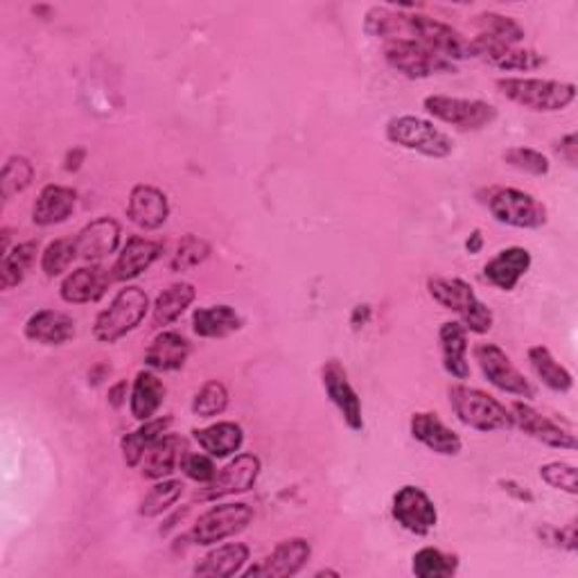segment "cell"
Segmentation results:
<instances>
[{"instance_id": "6da1fadb", "label": "cell", "mask_w": 578, "mask_h": 578, "mask_svg": "<svg viewBox=\"0 0 578 578\" xmlns=\"http://www.w3.org/2000/svg\"><path fill=\"white\" fill-rule=\"evenodd\" d=\"M500 93L517 106H525L536 114L565 112L576 100V87L558 79L538 77H502L498 79Z\"/></svg>"}, {"instance_id": "7a4b0ae2", "label": "cell", "mask_w": 578, "mask_h": 578, "mask_svg": "<svg viewBox=\"0 0 578 578\" xmlns=\"http://www.w3.org/2000/svg\"><path fill=\"white\" fill-rule=\"evenodd\" d=\"M429 296L444 306L446 310L454 312L467 333L486 335L492 327V312L486 303L475 294V290L461 279H446V277H432L427 281Z\"/></svg>"}, {"instance_id": "3957f363", "label": "cell", "mask_w": 578, "mask_h": 578, "mask_svg": "<svg viewBox=\"0 0 578 578\" xmlns=\"http://www.w3.org/2000/svg\"><path fill=\"white\" fill-rule=\"evenodd\" d=\"M448 396L454 416L465 427L486 434L515 427L511 409H506L498 398L488 396L481 389L465 387V384H454V387H450Z\"/></svg>"}, {"instance_id": "277c9868", "label": "cell", "mask_w": 578, "mask_h": 578, "mask_svg": "<svg viewBox=\"0 0 578 578\" xmlns=\"http://www.w3.org/2000/svg\"><path fill=\"white\" fill-rule=\"evenodd\" d=\"M150 312V298L141 287H125L108 303L93 323V335L102 344H116L139 327Z\"/></svg>"}, {"instance_id": "5b68a950", "label": "cell", "mask_w": 578, "mask_h": 578, "mask_svg": "<svg viewBox=\"0 0 578 578\" xmlns=\"http://www.w3.org/2000/svg\"><path fill=\"white\" fill-rule=\"evenodd\" d=\"M387 139L402 150L419 152L427 158H448L454 152L450 136L419 116L391 118L387 123Z\"/></svg>"}, {"instance_id": "8992f818", "label": "cell", "mask_w": 578, "mask_h": 578, "mask_svg": "<svg viewBox=\"0 0 578 578\" xmlns=\"http://www.w3.org/2000/svg\"><path fill=\"white\" fill-rule=\"evenodd\" d=\"M402 27L409 39L421 41L423 46H427L448 62H461L473 57L471 41L444 21L425 14H404Z\"/></svg>"}, {"instance_id": "52a82bcc", "label": "cell", "mask_w": 578, "mask_h": 578, "mask_svg": "<svg viewBox=\"0 0 578 578\" xmlns=\"http://www.w3.org/2000/svg\"><path fill=\"white\" fill-rule=\"evenodd\" d=\"M423 106L434 120L446 123L457 131H481L498 120V108L484 100L429 95L423 100Z\"/></svg>"}, {"instance_id": "ba28073f", "label": "cell", "mask_w": 578, "mask_h": 578, "mask_svg": "<svg viewBox=\"0 0 578 578\" xmlns=\"http://www.w3.org/2000/svg\"><path fill=\"white\" fill-rule=\"evenodd\" d=\"M384 60L407 79H427L438 73H454V64L440 57L416 39H391L384 46Z\"/></svg>"}, {"instance_id": "9c48e42d", "label": "cell", "mask_w": 578, "mask_h": 578, "mask_svg": "<svg viewBox=\"0 0 578 578\" xmlns=\"http://www.w3.org/2000/svg\"><path fill=\"white\" fill-rule=\"evenodd\" d=\"M254 509L242 502H227L208 509L200 519L192 525L190 540L202 547H210L217 542H224L229 538H235L246 527L252 525Z\"/></svg>"}, {"instance_id": "30bf717a", "label": "cell", "mask_w": 578, "mask_h": 578, "mask_svg": "<svg viewBox=\"0 0 578 578\" xmlns=\"http://www.w3.org/2000/svg\"><path fill=\"white\" fill-rule=\"evenodd\" d=\"M473 352H475V360L484 377L492 384L494 389H500L522 400L536 398L534 384L511 362V357L498 344H477Z\"/></svg>"}, {"instance_id": "8fae6325", "label": "cell", "mask_w": 578, "mask_h": 578, "mask_svg": "<svg viewBox=\"0 0 578 578\" xmlns=\"http://www.w3.org/2000/svg\"><path fill=\"white\" fill-rule=\"evenodd\" d=\"M490 215L513 229H540L547 224V208L534 195L517 188L494 190L488 202Z\"/></svg>"}, {"instance_id": "7c38bea8", "label": "cell", "mask_w": 578, "mask_h": 578, "mask_svg": "<svg viewBox=\"0 0 578 578\" xmlns=\"http://www.w3.org/2000/svg\"><path fill=\"white\" fill-rule=\"evenodd\" d=\"M262 471V463L256 454H237L233 461H229L222 471H217L215 479L210 484H204V490L197 492L200 502H217L222 498H231V494L249 492Z\"/></svg>"}, {"instance_id": "4fadbf2b", "label": "cell", "mask_w": 578, "mask_h": 578, "mask_svg": "<svg viewBox=\"0 0 578 578\" xmlns=\"http://www.w3.org/2000/svg\"><path fill=\"white\" fill-rule=\"evenodd\" d=\"M391 513L398 525L414 536H427L438 525V511L419 486H402L394 494Z\"/></svg>"}, {"instance_id": "5bb4252c", "label": "cell", "mask_w": 578, "mask_h": 578, "mask_svg": "<svg viewBox=\"0 0 578 578\" xmlns=\"http://www.w3.org/2000/svg\"><path fill=\"white\" fill-rule=\"evenodd\" d=\"M473 57L481 60L494 68L506 70V73H531L544 66V57L538 50L531 48H519V46H506L500 41L486 39L477 35L471 41Z\"/></svg>"}, {"instance_id": "9a60e30c", "label": "cell", "mask_w": 578, "mask_h": 578, "mask_svg": "<svg viewBox=\"0 0 578 578\" xmlns=\"http://www.w3.org/2000/svg\"><path fill=\"white\" fill-rule=\"evenodd\" d=\"M321 380H323V389H325L330 402L337 407L344 423L352 432H362L364 429L362 400H360V396H357L355 387L350 384V380L346 375V369H342L339 362H327L323 367Z\"/></svg>"}, {"instance_id": "2e32d148", "label": "cell", "mask_w": 578, "mask_h": 578, "mask_svg": "<svg viewBox=\"0 0 578 578\" xmlns=\"http://www.w3.org/2000/svg\"><path fill=\"white\" fill-rule=\"evenodd\" d=\"M511 414H513V425L519 427L527 436L540 440L542 446L556 448V450H576L574 434L563 429L552 419H547L544 414H540V411L534 409L531 404L515 400L511 404Z\"/></svg>"}, {"instance_id": "e0dca14e", "label": "cell", "mask_w": 578, "mask_h": 578, "mask_svg": "<svg viewBox=\"0 0 578 578\" xmlns=\"http://www.w3.org/2000/svg\"><path fill=\"white\" fill-rule=\"evenodd\" d=\"M120 235H123L120 224L114 217H98L75 235L77 256L85 262L100 265V260L118 252Z\"/></svg>"}, {"instance_id": "ac0fdd59", "label": "cell", "mask_w": 578, "mask_h": 578, "mask_svg": "<svg viewBox=\"0 0 578 578\" xmlns=\"http://www.w3.org/2000/svg\"><path fill=\"white\" fill-rule=\"evenodd\" d=\"M127 217L131 219V224L143 231H156L168 222L170 202L163 190L147 183H139L129 192Z\"/></svg>"}, {"instance_id": "d6986e66", "label": "cell", "mask_w": 578, "mask_h": 578, "mask_svg": "<svg viewBox=\"0 0 578 578\" xmlns=\"http://www.w3.org/2000/svg\"><path fill=\"white\" fill-rule=\"evenodd\" d=\"M312 556V547L306 538H290L273 547V552L256 567L242 571L244 576H273L290 578L296 576Z\"/></svg>"}, {"instance_id": "ffe728a7", "label": "cell", "mask_w": 578, "mask_h": 578, "mask_svg": "<svg viewBox=\"0 0 578 578\" xmlns=\"http://www.w3.org/2000/svg\"><path fill=\"white\" fill-rule=\"evenodd\" d=\"M112 283V269L102 265H87L68 273L60 287V294L66 303H73V306H87V303H98Z\"/></svg>"}, {"instance_id": "44dd1931", "label": "cell", "mask_w": 578, "mask_h": 578, "mask_svg": "<svg viewBox=\"0 0 578 578\" xmlns=\"http://www.w3.org/2000/svg\"><path fill=\"white\" fill-rule=\"evenodd\" d=\"M409 429L411 436L434 454L457 457L463 448L461 436L454 429H450L436 414H432V411H416L409 421Z\"/></svg>"}, {"instance_id": "7402d4cb", "label": "cell", "mask_w": 578, "mask_h": 578, "mask_svg": "<svg viewBox=\"0 0 578 578\" xmlns=\"http://www.w3.org/2000/svg\"><path fill=\"white\" fill-rule=\"evenodd\" d=\"M531 254L525 246H509L502 249L492 260L484 267V279L502 292H513L517 283L527 277L531 269Z\"/></svg>"}, {"instance_id": "603a6c76", "label": "cell", "mask_w": 578, "mask_h": 578, "mask_svg": "<svg viewBox=\"0 0 578 578\" xmlns=\"http://www.w3.org/2000/svg\"><path fill=\"white\" fill-rule=\"evenodd\" d=\"M163 244L143 235H131L114 265V281L127 283L143 277V273L160 258Z\"/></svg>"}, {"instance_id": "cb8c5ba5", "label": "cell", "mask_w": 578, "mask_h": 578, "mask_svg": "<svg viewBox=\"0 0 578 578\" xmlns=\"http://www.w3.org/2000/svg\"><path fill=\"white\" fill-rule=\"evenodd\" d=\"M188 457V440L177 434H165L143 459V477L158 481L168 479Z\"/></svg>"}, {"instance_id": "d4e9b609", "label": "cell", "mask_w": 578, "mask_h": 578, "mask_svg": "<svg viewBox=\"0 0 578 578\" xmlns=\"http://www.w3.org/2000/svg\"><path fill=\"white\" fill-rule=\"evenodd\" d=\"M77 208V192L66 185H46L33 206V222L37 227L62 224Z\"/></svg>"}, {"instance_id": "484cf974", "label": "cell", "mask_w": 578, "mask_h": 578, "mask_svg": "<svg viewBox=\"0 0 578 578\" xmlns=\"http://www.w3.org/2000/svg\"><path fill=\"white\" fill-rule=\"evenodd\" d=\"M25 337L43 346H62L75 337V321L60 310H39L25 321Z\"/></svg>"}, {"instance_id": "4316f807", "label": "cell", "mask_w": 578, "mask_h": 578, "mask_svg": "<svg viewBox=\"0 0 578 578\" xmlns=\"http://www.w3.org/2000/svg\"><path fill=\"white\" fill-rule=\"evenodd\" d=\"M440 355H444V369L454 380L471 377L467 364V330L461 321H446L438 327Z\"/></svg>"}, {"instance_id": "83f0119b", "label": "cell", "mask_w": 578, "mask_h": 578, "mask_svg": "<svg viewBox=\"0 0 578 578\" xmlns=\"http://www.w3.org/2000/svg\"><path fill=\"white\" fill-rule=\"evenodd\" d=\"M190 357V342L179 335L170 333V330H163L160 335H156L145 350V364L152 371H179L188 362Z\"/></svg>"}, {"instance_id": "f1b7e54d", "label": "cell", "mask_w": 578, "mask_h": 578, "mask_svg": "<svg viewBox=\"0 0 578 578\" xmlns=\"http://www.w3.org/2000/svg\"><path fill=\"white\" fill-rule=\"evenodd\" d=\"M249 547L242 542H227L222 547H215L208 552L202 563L195 567V576L206 578H229L242 571V567L249 561Z\"/></svg>"}, {"instance_id": "f546056e", "label": "cell", "mask_w": 578, "mask_h": 578, "mask_svg": "<svg viewBox=\"0 0 578 578\" xmlns=\"http://www.w3.org/2000/svg\"><path fill=\"white\" fill-rule=\"evenodd\" d=\"M165 400V384L152 371H139L131 387L129 411L136 421H152Z\"/></svg>"}, {"instance_id": "4dcf8cb0", "label": "cell", "mask_w": 578, "mask_h": 578, "mask_svg": "<svg viewBox=\"0 0 578 578\" xmlns=\"http://www.w3.org/2000/svg\"><path fill=\"white\" fill-rule=\"evenodd\" d=\"M172 425V419L165 416V419H152V421H145L139 429H133L129 434L123 436L120 440V450H123V457H125V463L129 467H139L145 459V454L150 452L152 446H156L158 440L168 434Z\"/></svg>"}, {"instance_id": "1f68e13d", "label": "cell", "mask_w": 578, "mask_h": 578, "mask_svg": "<svg viewBox=\"0 0 578 578\" xmlns=\"http://www.w3.org/2000/svg\"><path fill=\"white\" fill-rule=\"evenodd\" d=\"M192 434H195L200 448L213 459H227L235 454L244 444V429L231 421L215 423L202 429H192Z\"/></svg>"}, {"instance_id": "d6a6232c", "label": "cell", "mask_w": 578, "mask_h": 578, "mask_svg": "<svg viewBox=\"0 0 578 578\" xmlns=\"http://www.w3.org/2000/svg\"><path fill=\"white\" fill-rule=\"evenodd\" d=\"M242 327V317L231 306H210L200 308L192 314V330L204 339H222Z\"/></svg>"}, {"instance_id": "836d02e7", "label": "cell", "mask_w": 578, "mask_h": 578, "mask_svg": "<svg viewBox=\"0 0 578 578\" xmlns=\"http://www.w3.org/2000/svg\"><path fill=\"white\" fill-rule=\"evenodd\" d=\"M195 298H197V290L190 283H175L168 290H163L152 306L154 325L165 327V325L175 323L192 306V300Z\"/></svg>"}, {"instance_id": "e575fe53", "label": "cell", "mask_w": 578, "mask_h": 578, "mask_svg": "<svg viewBox=\"0 0 578 578\" xmlns=\"http://www.w3.org/2000/svg\"><path fill=\"white\" fill-rule=\"evenodd\" d=\"M527 355L534 373L547 389H552L556 394H567L574 387V375L561 362H556V357L547 346H531Z\"/></svg>"}, {"instance_id": "d590c367", "label": "cell", "mask_w": 578, "mask_h": 578, "mask_svg": "<svg viewBox=\"0 0 578 578\" xmlns=\"http://www.w3.org/2000/svg\"><path fill=\"white\" fill-rule=\"evenodd\" d=\"M37 242H21L3 256V262H0V287H3V292H10L25 281L37 262Z\"/></svg>"}, {"instance_id": "8d00e7d4", "label": "cell", "mask_w": 578, "mask_h": 578, "mask_svg": "<svg viewBox=\"0 0 578 578\" xmlns=\"http://www.w3.org/2000/svg\"><path fill=\"white\" fill-rule=\"evenodd\" d=\"M475 25L479 27V35L492 41H500L506 46H519L525 41L527 33L515 18L498 14V12H481L475 16Z\"/></svg>"}, {"instance_id": "74e56055", "label": "cell", "mask_w": 578, "mask_h": 578, "mask_svg": "<svg viewBox=\"0 0 578 578\" xmlns=\"http://www.w3.org/2000/svg\"><path fill=\"white\" fill-rule=\"evenodd\" d=\"M459 569V558L440 552L436 547H423L411 558V571L419 578H450Z\"/></svg>"}, {"instance_id": "f35d334b", "label": "cell", "mask_w": 578, "mask_h": 578, "mask_svg": "<svg viewBox=\"0 0 578 578\" xmlns=\"http://www.w3.org/2000/svg\"><path fill=\"white\" fill-rule=\"evenodd\" d=\"M33 181H35L33 160L25 156H10L8 163L3 165V172H0V192H3V200L12 202L16 195L30 188Z\"/></svg>"}, {"instance_id": "ab89813d", "label": "cell", "mask_w": 578, "mask_h": 578, "mask_svg": "<svg viewBox=\"0 0 578 578\" xmlns=\"http://www.w3.org/2000/svg\"><path fill=\"white\" fill-rule=\"evenodd\" d=\"M183 481L181 479H158L150 492L143 498L139 513L143 517H158L165 511H170L183 494Z\"/></svg>"}, {"instance_id": "60d3db41", "label": "cell", "mask_w": 578, "mask_h": 578, "mask_svg": "<svg viewBox=\"0 0 578 578\" xmlns=\"http://www.w3.org/2000/svg\"><path fill=\"white\" fill-rule=\"evenodd\" d=\"M77 244L75 237H60L50 242L41 254V269L48 279H57L68 267L77 260Z\"/></svg>"}, {"instance_id": "b9f144b4", "label": "cell", "mask_w": 578, "mask_h": 578, "mask_svg": "<svg viewBox=\"0 0 578 578\" xmlns=\"http://www.w3.org/2000/svg\"><path fill=\"white\" fill-rule=\"evenodd\" d=\"M227 407H229L227 387L219 380H210L197 391L195 400H192V414L200 419H215L219 414H224Z\"/></svg>"}, {"instance_id": "7bdbcfd3", "label": "cell", "mask_w": 578, "mask_h": 578, "mask_svg": "<svg viewBox=\"0 0 578 578\" xmlns=\"http://www.w3.org/2000/svg\"><path fill=\"white\" fill-rule=\"evenodd\" d=\"M210 256V244L204 237L197 235H185L172 254L170 269L172 271H190L200 265H204Z\"/></svg>"}, {"instance_id": "ee69618b", "label": "cell", "mask_w": 578, "mask_h": 578, "mask_svg": "<svg viewBox=\"0 0 578 578\" xmlns=\"http://www.w3.org/2000/svg\"><path fill=\"white\" fill-rule=\"evenodd\" d=\"M504 163L511 165V168L519 170V172H527L534 177H544L549 175V158L531 147H511L502 154Z\"/></svg>"}, {"instance_id": "f6af8a7d", "label": "cell", "mask_w": 578, "mask_h": 578, "mask_svg": "<svg viewBox=\"0 0 578 578\" xmlns=\"http://www.w3.org/2000/svg\"><path fill=\"white\" fill-rule=\"evenodd\" d=\"M540 479L547 486L571 494V498H576L578 494V475H576V467L571 463H565V461L544 463L540 467Z\"/></svg>"}, {"instance_id": "bcb514c9", "label": "cell", "mask_w": 578, "mask_h": 578, "mask_svg": "<svg viewBox=\"0 0 578 578\" xmlns=\"http://www.w3.org/2000/svg\"><path fill=\"white\" fill-rule=\"evenodd\" d=\"M181 471L188 479L197 481V484H210L217 475V467L210 454H188L181 463Z\"/></svg>"}, {"instance_id": "7dc6e473", "label": "cell", "mask_w": 578, "mask_h": 578, "mask_svg": "<svg viewBox=\"0 0 578 578\" xmlns=\"http://www.w3.org/2000/svg\"><path fill=\"white\" fill-rule=\"evenodd\" d=\"M540 536H542V540H547L549 544L565 547L567 552H576V547H578V544H576L578 538H576V525H574V522H571L569 527H565V529L542 527V529H540Z\"/></svg>"}, {"instance_id": "c3c4849f", "label": "cell", "mask_w": 578, "mask_h": 578, "mask_svg": "<svg viewBox=\"0 0 578 578\" xmlns=\"http://www.w3.org/2000/svg\"><path fill=\"white\" fill-rule=\"evenodd\" d=\"M556 154L569 165V168H576L578 165V136L571 131L556 143Z\"/></svg>"}, {"instance_id": "681fc988", "label": "cell", "mask_w": 578, "mask_h": 578, "mask_svg": "<svg viewBox=\"0 0 578 578\" xmlns=\"http://www.w3.org/2000/svg\"><path fill=\"white\" fill-rule=\"evenodd\" d=\"M500 486H502L509 494H513V498H515L517 502H527V504L534 502V492H531L527 486H519V484L513 481V479H506V481L502 479Z\"/></svg>"}, {"instance_id": "f907efd6", "label": "cell", "mask_w": 578, "mask_h": 578, "mask_svg": "<svg viewBox=\"0 0 578 578\" xmlns=\"http://www.w3.org/2000/svg\"><path fill=\"white\" fill-rule=\"evenodd\" d=\"M125 398H127V382L120 380L118 384H114L112 389H108V404H112L114 409H120Z\"/></svg>"}, {"instance_id": "816d5d0a", "label": "cell", "mask_w": 578, "mask_h": 578, "mask_svg": "<svg viewBox=\"0 0 578 578\" xmlns=\"http://www.w3.org/2000/svg\"><path fill=\"white\" fill-rule=\"evenodd\" d=\"M371 321V306H357L355 310H352V317H350V325L355 327V330H360V327H364L367 323Z\"/></svg>"}, {"instance_id": "f5cc1de1", "label": "cell", "mask_w": 578, "mask_h": 578, "mask_svg": "<svg viewBox=\"0 0 578 578\" xmlns=\"http://www.w3.org/2000/svg\"><path fill=\"white\" fill-rule=\"evenodd\" d=\"M481 246H484V237H481L479 231H473V235L465 240V249H467V254L477 256V254L481 252Z\"/></svg>"}, {"instance_id": "db71d44e", "label": "cell", "mask_w": 578, "mask_h": 578, "mask_svg": "<svg viewBox=\"0 0 578 578\" xmlns=\"http://www.w3.org/2000/svg\"><path fill=\"white\" fill-rule=\"evenodd\" d=\"M314 576H317V578H319V576H339V571H333V569H321V571H317Z\"/></svg>"}]
</instances>
